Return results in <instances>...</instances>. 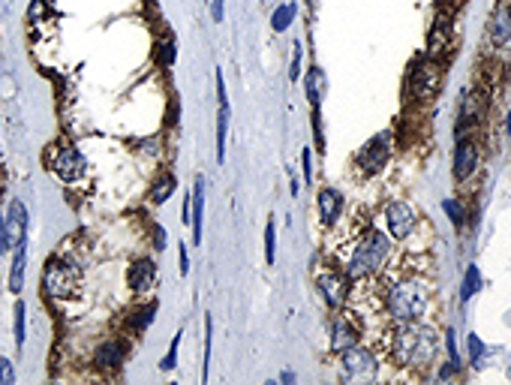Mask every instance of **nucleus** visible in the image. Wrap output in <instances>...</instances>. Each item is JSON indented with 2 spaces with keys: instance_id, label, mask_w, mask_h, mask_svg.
Masks as SVG:
<instances>
[{
  "instance_id": "nucleus-1",
  "label": "nucleus",
  "mask_w": 511,
  "mask_h": 385,
  "mask_svg": "<svg viewBox=\"0 0 511 385\" xmlns=\"http://www.w3.org/2000/svg\"><path fill=\"white\" fill-rule=\"evenodd\" d=\"M442 337L439 331L424 319H412V322H394L385 334H382V349L385 358L394 368L403 370H427L436 361Z\"/></svg>"
},
{
  "instance_id": "nucleus-2",
  "label": "nucleus",
  "mask_w": 511,
  "mask_h": 385,
  "mask_svg": "<svg viewBox=\"0 0 511 385\" xmlns=\"http://www.w3.org/2000/svg\"><path fill=\"white\" fill-rule=\"evenodd\" d=\"M427 307H430V283L418 274L388 277L382 292H379V313H385L391 326L394 322L424 319Z\"/></svg>"
},
{
  "instance_id": "nucleus-3",
  "label": "nucleus",
  "mask_w": 511,
  "mask_h": 385,
  "mask_svg": "<svg viewBox=\"0 0 511 385\" xmlns=\"http://www.w3.org/2000/svg\"><path fill=\"white\" fill-rule=\"evenodd\" d=\"M391 253H394V238L376 226H367L361 235H355L352 247L343 253L340 271H343L352 283H361L367 277H379L388 265Z\"/></svg>"
},
{
  "instance_id": "nucleus-4",
  "label": "nucleus",
  "mask_w": 511,
  "mask_h": 385,
  "mask_svg": "<svg viewBox=\"0 0 511 385\" xmlns=\"http://www.w3.org/2000/svg\"><path fill=\"white\" fill-rule=\"evenodd\" d=\"M379 373V356L370 346H355L343 349L337 356V377L340 382H370Z\"/></svg>"
},
{
  "instance_id": "nucleus-5",
  "label": "nucleus",
  "mask_w": 511,
  "mask_h": 385,
  "mask_svg": "<svg viewBox=\"0 0 511 385\" xmlns=\"http://www.w3.org/2000/svg\"><path fill=\"white\" fill-rule=\"evenodd\" d=\"M391 141H394L391 130H382V133L370 136L364 145H361V150H358L355 160H352V169H355L358 178H376L379 172L388 166L391 150H394V145H391Z\"/></svg>"
},
{
  "instance_id": "nucleus-6",
  "label": "nucleus",
  "mask_w": 511,
  "mask_h": 385,
  "mask_svg": "<svg viewBox=\"0 0 511 385\" xmlns=\"http://www.w3.org/2000/svg\"><path fill=\"white\" fill-rule=\"evenodd\" d=\"M78 277H82V268H78L73 259L52 256L45 262V271H43V292L48 298L60 301V298L73 295V289L78 286Z\"/></svg>"
},
{
  "instance_id": "nucleus-7",
  "label": "nucleus",
  "mask_w": 511,
  "mask_h": 385,
  "mask_svg": "<svg viewBox=\"0 0 511 385\" xmlns=\"http://www.w3.org/2000/svg\"><path fill=\"white\" fill-rule=\"evenodd\" d=\"M48 169L55 172V178H60L64 184H75L87 175V160L82 157V150L69 141H57L48 150Z\"/></svg>"
},
{
  "instance_id": "nucleus-8",
  "label": "nucleus",
  "mask_w": 511,
  "mask_h": 385,
  "mask_svg": "<svg viewBox=\"0 0 511 385\" xmlns=\"http://www.w3.org/2000/svg\"><path fill=\"white\" fill-rule=\"evenodd\" d=\"M439 82H442V73L439 66L433 64V57H424V60H415L409 66V76H406V97L409 99H433L436 90H439Z\"/></svg>"
},
{
  "instance_id": "nucleus-9",
  "label": "nucleus",
  "mask_w": 511,
  "mask_h": 385,
  "mask_svg": "<svg viewBox=\"0 0 511 385\" xmlns=\"http://www.w3.org/2000/svg\"><path fill=\"white\" fill-rule=\"evenodd\" d=\"M316 289H319V295H322L325 307L331 313L346 310L349 301H352V280H349L340 268H325L322 274L316 277Z\"/></svg>"
},
{
  "instance_id": "nucleus-10",
  "label": "nucleus",
  "mask_w": 511,
  "mask_h": 385,
  "mask_svg": "<svg viewBox=\"0 0 511 385\" xmlns=\"http://www.w3.org/2000/svg\"><path fill=\"white\" fill-rule=\"evenodd\" d=\"M382 217H385V229H388V235L394 238V244H403V241L418 229V214H415V208L409 205L406 199L385 202Z\"/></svg>"
},
{
  "instance_id": "nucleus-11",
  "label": "nucleus",
  "mask_w": 511,
  "mask_h": 385,
  "mask_svg": "<svg viewBox=\"0 0 511 385\" xmlns=\"http://www.w3.org/2000/svg\"><path fill=\"white\" fill-rule=\"evenodd\" d=\"M361 340V326L358 316H352L349 310H340L331 316V328H328V352L331 356H340L343 349L355 346Z\"/></svg>"
},
{
  "instance_id": "nucleus-12",
  "label": "nucleus",
  "mask_w": 511,
  "mask_h": 385,
  "mask_svg": "<svg viewBox=\"0 0 511 385\" xmlns=\"http://www.w3.org/2000/svg\"><path fill=\"white\" fill-rule=\"evenodd\" d=\"M478 169V139L473 133H463L457 136V145H454V154H451V175H454L457 184H463L475 175Z\"/></svg>"
},
{
  "instance_id": "nucleus-13",
  "label": "nucleus",
  "mask_w": 511,
  "mask_h": 385,
  "mask_svg": "<svg viewBox=\"0 0 511 385\" xmlns=\"http://www.w3.org/2000/svg\"><path fill=\"white\" fill-rule=\"evenodd\" d=\"M129 356V340L127 337H106L99 340L94 352H90V364L96 370H106V373H115L124 368V361Z\"/></svg>"
},
{
  "instance_id": "nucleus-14",
  "label": "nucleus",
  "mask_w": 511,
  "mask_h": 385,
  "mask_svg": "<svg viewBox=\"0 0 511 385\" xmlns=\"http://www.w3.org/2000/svg\"><path fill=\"white\" fill-rule=\"evenodd\" d=\"M214 85H217V163H226L229 124H232V106H229V94H226V76H223V69H217Z\"/></svg>"
},
{
  "instance_id": "nucleus-15",
  "label": "nucleus",
  "mask_w": 511,
  "mask_h": 385,
  "mask_svg": "<svg viewBox=\"0 0 511 385\" xmlns=\"http://www.w3.org/2000/svg\"><path fill=\"white\" fill-rule=\"evenodd\" d=\"M127 286L133 295H150L157 289V265L150 256H138L127 265Z\"/></svg>"
},
{
  "instance_id": "nucleus-16",
  "label": "nucleus",
  "mask_w": 511,
  "mask_h": 385,
  "mask_svg": "<svg viewBox=\"0 0 511 385\" xmlns=\"http://www.w3.org/2000/svg\"><path fill=\"white\" fill-rule=\"evenodd\" d=\"M316 208H319V223H322L325 229H334L340 223V217H343L346 199L337 187H322L316 192Z\"/></svg>"
},
{
  "instance_id": "nucleus-17",
  "label": "nucleus",
  "mask_w": 511,
  "mask_h": 385,
  "mask_svg": "<svg viewBox=\"0 0 511 385\" xmlns=\"http://www.w3.org/2000/svg\"><path fill=\"white\" fill-rule=\"evenodd\" d=\"M304 94H307V103L313 111L322 108V99L328 97V73L319 64H313L304 73Z\"/></svg>"
},
{
  "instance_id": "nucleus-18",
  "label": "nucleus",
  "mask_w": 511,
  "mask_h": 385,
  "mask_svg": "<svg viewBox=\"0 0 511 385\" xmlns=\"http://www.w3.org/2000/svg\"><path fill=\"white\" fill-rule=\"evenodd\" d=\"M6 229H9V241H13V247L18 244V241L27 238V208L22 199H13L6 208Z\"/></svg>"
},
{
  "instance_id": "nucleus-19",
  "label": "nucleus",
  "mask_w": 511,
  "mask_h": 385,
  "mask_svg": "<svg viewBox=\"0 0 511 385\" xmlns=\"http://www.w3.org/2000/svg\"><path fill=\"white\" fill-rule=\"evenodd\" d=\"M24 271H27V238L13 247V262H9V292L22 295L24 289Z\"/></svg>"
},
{
  "instance_id": "nucleus-20",
  "label": "nucleus",
  "mask_w": 511,
  "mask_h": 385,
  "mask_svg": "<svg viewBox=\"0 0 511 385\" xmlns=\"http://www.w3.org/2000/svg\"><path fill=\"white\" fill-rule=\"evenodd\" d=\"M157 310H159V304L150 298V301H145V304H136L133 310H129V319H127V331L133 334V337H142V334L150 328V322H154V316H157Z\"/></svg>"
},
{
  "instance_id": "nucleus-21",
  "label": "nucleus",
  "mask_w": 511,
  "mask_h": 385,
  "mask_svg": "<svg viewBox=\"0 0 511 385\" xmlns=\"http://www.w3.org/2000/svg\"><path fill=\"white\" fill-rule=\"evenodd\" d=\"M189 229H193V244H202V229H205V175H199L196 184H193V220H189Z\"/></svg>"
},
{
  "instance_id": "nucleus-22",
  "label": "nucleus",
  "mask_w": 511,
  "mask_h": 385,
  "mask_svg": "<svg viewBox=\"0 0 511 385\" xmlns=\"http://www.w3.org/2000/svg\"><path fill=\"white\" fill-rule=\"evenodd\" d=\"M490 39H494V46H505L511 39V9L499 6L494 18H490Z\"/></svg>"
},
{
  "instance_id": "nucleus-23",
  "label": "nucleus",
  "mask_w": 511,
  "mask_h": 385,
  "mask_svg": "<svg viewBox=\"0 0 511 385\" xmlns=\"http://www.w3.org/2000/svg\"><path fill=\"white\" fill-rule=\"evenodd\" d=\"M172 192H178V178L172 172H159V178L154 181V187H150V202H154V205H166V202L172 199Z\"/></svg>"
},
{
  "instance_id": "nucleus-24",
  "label": "nucleus",
  "mask_w": 511,
  "mask_h": 385,
  "mask_svg": "<svg viewBox=\"0 0 511 385\" xmlns=\"http://www.w3.org/2000/svg\"><path fill=\"white\" fill-rule=\"evenodd\" d=\"M295 18H298V4L286 0V4H280L274 13H271V30H274V34H286Z\"/></svg>"
},
{
  "instance_id": "nucleus-25",
  "label": "nucleus",
  "mask_w": 511,
  "mask_h": 385,
  "mask_svg": "<svg viewBox=\"0 0 511 385\" xmlns=\"http://www.w3.org/2000/svg\"><path fill=\"white\" fill-rule=\"evenodd\" d=\"M13 337H15V349L22 352L27 340V304L22 298L15 301V310H13Z\"/></svg>"
},
{
  "instance_id": "nucleus-26",
  "label": "nucleus",
  "mask_w": 511,
  "mask_h": 385,
  "mask_svg": "<svg viewBox=\"0 0 511 385\" xmlns=\"http://www.w3.org/2000/svg\"><path fill=\"white\" fill-rule=\"evenodd\" d=\"M478 289H481V271H478V265H466L463 283H460V301L469 304L478 295Z\"/></svg>"
},
{
  "instance_id": "nucleus-27",
  "label": "nucleus",
  "mask_w": 511,
  "mask_h": 385,
  "mask_svg": "<svg viewBox=\"0 0 511 385\" xmlns=\"http://www.w3.org/2000/svg\"><path fill=\"white\" fill-rule=\"evenodd\" d=\"M210 356H214V319H210V313H208V316H205V358H202V382H208Z\"/></svg>"
},
{
  "instance_id": "nucleus-28",
  "label": "nucleus",
  "mask_w": 511,
  "mask_h": 385,
  "mask_svg": "<svg viewBox=\"0 0 511 385\" xmlns=\"http://www.w3.org/2000/svg\"><path fill=\"white\" fill-rule=\"evenodd\" d=\"M466 349H469V364H475V368H481V364H484V356H487V346H484V340H481L475 331H469V337H466Z\"/></svg>"
},
{
  "instance_id": "nucleus-29",
  "label": "nucleus",
  "mask_w": 511,
  "mask_h": 385,
  "mask_svg": "<svg viewBox=\"0 0 511 385\" xmlns=\"http://www.w3.org/2000/svg\"><path fill=\"white\" fill-rule=\"evenodd\" d=\"M442 211L448 214V220H451V226H454V229H463L466 226V208L460 205V199H445L442 202Z\"/></svg>"
},
{
  "instance_id": "nucleus-30",
  "label": "nucleus",
  "mask_w": 511,
  "mask_h": 385,
  "mask_svg": "<svg viewBox=\"0 0 511 385\" xmlns=\"http://www.w3.org/2000/svg\"><path fill=\"white\" fill-rule=\"evenodd\" d=\"M180 340H184V328H180L175 337H172V343H168V352L163 356V361H159V370L163 373H172L175 368H178V349H180Z\"/></svg>"
},
{
  "instance_id": "nucleus-31",
  "label": "nucleus",
  "mask_w": 511,
  "mask_h": 385,
  "mask_svg": "<svg viewBox=\"0 0 511 385\" xmlns=\"http://www.w3.org/2000/svg\"><path fill=\"white\" fill-rule=\"evenodd\" d=\"M175 57H178V46H175V36H163L157 43V60L163 66H172L175 64Z\"/></svg>"
},
{
  "instance_id": "nucleus-32",
  "label": "nucleus",
  "mask_w": 511,
  "mask_h": 385,
  "mask_svg": "<svg viewBox=\"0 0 511 385\" xmlns=\"http://www.w3.org/2000/svg\"><path fill=\"white\" fill-rule=\"evenodd\" d=\"M265 262L268 265L277 262V223L274 220L265 223Z\"/></svg>"
},
{
  "instance_id": "nucleus-33",
  "label": "nucleus",
  "mask_w": 511,
  "mask_h": 385,
  "mask_svg": "<svg viewBox=\"0 0 511 385\" xmlns=\"http://www.w3.org/2000/svg\"><path fill=\"white\" fill-rule=\"evenodd\" d=\"M301 66H304V46L301 43H292V64H289V78L292 82H301Z\"/></svg>"
},
{
  "instance_id": "nucleus-34",
  "label": "nucleus",
  "mask_w": 511,
  "mask_h": 385,
  "mask_svg": "<svg viewBox=\"0 0 511 385\" xmlns=\"http://www.w3.org/2000/svg\"><path fill=\"white\" fill-rule=\"evenodd\" d=\"M301 175H304L307 187L313 184V150H310L307 145H304V150H301Z\"/></svg>"
},
{
  "instance_id": "nucleus-35",
  "label": "nucleus",
  "mask_w": 511,
  "mask_h": 385,
  "mask_svg": "<svg viewBox=\"0 0 511 385\" xmlns=\"http://www.w3.org/2000/svg\"><path fill=\"white\" fill-rule=\"evenodd\" d=\"M0 382H3V385H13L15 382V364L9 361L6 356H0Z\"/></svg>"
},
{
  "instance_id": "nucleus-36",
  "label": "nucleus",
  "mask_w": 511,
  "mask_h": 385,
  "mask_svg": "<svg viewBox=\"0 0 511 385\" xmlns=\"http://www.w3.org/2000/svg\"><path fill=\"white\" fill-rule=\"evenodd\" d=\"M189 220H193V190L184 192V205H180V223L189 226Z\"/></svg>"
},
{
  "instance_id": "nucleus-37",
  "label": "nucleus",
  "mask_w": 511,
  "mask_h": 385,
  "mask_svg": "<svg viewBox=\"0 0 511 385\" xmlns=\"http://www.w3.org/2000/svg\"><path fill=\"white\" fill-rule=\"evenodd\" d=\"M178 271H180V274H184V277L189 274V250H187V244H184V241H180V244H178Z\"/></svg>"
},
{
  "instance_id": "nucleus-38",
  "label": "nucleus",
  "mask_w": 511,
  "mask_h": 385,
  "mask_svg": "<svg viewBox=\"0 0 511 385\" xmlns=\"http://www.w3.org/2000/svg\"><path fill=\"white\" fill-rule=\"evenodd\" d=\"M210 18H214L217 24H223V18H226V0H210Z\"/></svg>"
},
{
  "instance_id": "nucleus-39",
  "label": "nucleus",
  "mask_w": 511,
  "mask_h": 385,
  "mask_svg": "<svg viewBox=\"0 0 511 385\" xmlns=\"http://www.w3.org/2000/svg\"><path fill=\"white\" fill-rule=\"evenodd\" d=\"M13 250V241H9V229H6V220L0 217V253Z\"/></svg>"
},
{
  "instance_id": "nucleus-40",
  "label": "nucleus",
  "mask_w": 511,
  "mask_h": 385,
  "mask_svg": "<svg viewBox=\"0 0 511 385\" xmlns=\"http://www.w3.org/2000/svg\"><path fill=\"white\" fill-rule=\"evenodd\" d=\"M166 247H168V241H166V229H163V226H154V250L163 253Z\"/></svg>"
},
{
  "instance_id": "nucleus-41",
  "label": "nucleus",
  "mask_w": 511,
  "mask_h": 385,
  "mask_svg": "<svg viewBox=\"0 0 511 385\" xmlns=\"http://www.w3.org/2000/svg\"><path fill=\"white\" fill-rule=\"evenodd\" d=\"M280 382L292 385V382H295V373H292V370H283V373H280Z\"/></svg>"
},
{
  "instance_id": "nucleus-42",
  "label": "nucleus",
  "mask_w": 511,
  "mask_h": 385,
  "mask_svg": "<svg viewBox=\"0 0 511 385\" xmlns=\"http://www.w3.org/2000/svg\"><path fill=\"white\" fill-rule=\"evenodd\" d=\"M505 136L511 139V108H508V115H505Z\"/></svg>"
}]
</instances>
